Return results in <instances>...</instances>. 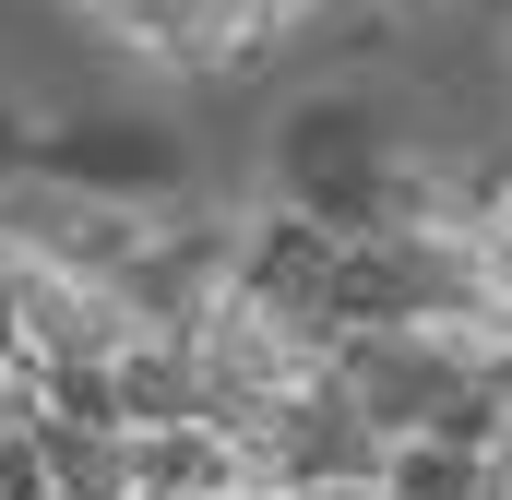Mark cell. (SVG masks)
I'll return each instance as SVG.
<instances>
[{
  "mask_svg": "<svg viewBox=\"0 0 512 500\" xmlns=\"http://www.w3.org/2000/svg\"><path fill=\"white\" fill-rule=\"evenodd\" d=\"M322 334H477V346H501V239H453V227L346 239L334 286H322Z\"/></svg>",
  "mask_w": 512,
  "mask_h": 500,
  "instance_id": "6da1fadb",
  "label": "cell"
},
{
  "mask_svg": "<svg viewBox=\"0 0 512 500\" xmlns=\"http://www.w3.org/2000/svg\"><path fill=\"white\" fill-rule=\"evenodd\" d=\"M24 179H48V191H72V203H120V215H179L191 203V143L167 120H120V108H96V120H48L24 143Z\"/></svg>",
  "mask_w": 512,
  "mask_h": 500,
  "instance_id": "7a4b0ae2",
  "label": "cell"
},
{
  "mask_svg": "<svg viewBox=\"0 0 512 500\" xmlns=\"http://www.w3.org/2000/svg\"><path fill=\"white\" fill-rule=\"evenodd\" d=\"M501 346H477V334H334V358L322 381L346 393V417L370 429V441H417L441 405H453V381L489 370Z\"/></svg>",
  "mask_w": 512,
  "mask_h": 500,
  "instance_id": "3957f363",
  "label": "cell"
},
{
  "mask_svg": "<svg viewBox=\"0 0 512 500\" xmlns=\"http://www.w3.org/2000/svg\"><path fill=\"white\" fill-rule=\"evenodd\" d=\"M393 143H405V131H393L382 96H346V84H334V96H298V108L274 120V191H310V179L382 167Z\"/></svg>",
  "mask_w": 512,
  "mask_h": 500,
  "instance_id": "277c9868",
  "label": "cell"
},
{
  "mask_svg": "<svg viewBox=\"0 0 512 500\" xmlns=\"http://www.w3.org/2000/svg\"><path fill=\"white\" fill-rule=\"evenodd\" d=\"M334 250L310 215H286V203H262L251 227H239V298L251 310H286V322H322V286H334Z\"/></svg>",
  "mask_w": 512,
  "mask_h": 500,
  "instance_id": "5b68a950",
  "label": "cell"
},
{
  "mask_svg": "<svg viewBox=\"0 0 512 500\" xmlns=\"http://www.w3.org/2000/svg\"><path fill=\"white\" fill-rule=\"evenodd\" d=\"M131 48H155V60H179V72L215 84V72H262L274 24H262V0H155Z\"/></svg>",
  "mask_w": 512,
  "mask_h": 500,
  "instance_id": "8992f818",
  "label": "cell"
},
{
  "mask_svg": "<svg viewBox=\"0 0 512 500\" xmlns=\"http://www.w3.org/2000/svg\"><path fill=\"white\" fill-rule=\"evenodd\" d=\"M120 429H167V417H203V358H191V334H131L120 358Z\"/></svg>",
  "mask_w": 512,
  "mask_h": 500,
  "instance_id": "52a82bcc",
  "label": "cell"
},
{
  "mask_svg": "<svg viewBox=\"0 0 512 500\" xmlns=\"http://www.w3.org/2000/svg\"><path fill=\"white\" fill-rule=\"evenodd\" d=\"M131 489H179V500H215L239 489V453L203 429V417H167V429H131Z\"/></svg>",
  "mask_w": 512,
  "mask_h": 500,
  "instance_id": "ba28073f",
  "label": "cell"
},
{
  "mask_svg": "<svg viewBox=\"0 0 512 500\" xmlns=\"http://www.w3.org/2000/svg\"><path fill=\"white\" fill-rule=\"evenodd\" d=\"M36 453H48V500H131V429H60V417H36Z\"/></svg>",
  "mask_w": 512,
  "mask_h": 500,
  "instance_id": "9c48e42d",
  "label": "cell"
},
{
  "mask_svg": "<svg viewBox=\"0 0 512 500\" xmlns=\"http://www.w3.org/2000/svg\"><path fill=\"white\" fill-rule=\"evenodd\" d=\"M382 489L393 500H512L501 489V453H453V441H393Z\"/></svg>",
  "mask_w": 512,
  "mask_h": 500,
  "instance_id": "30bf717a",
  "label": "cell"
},
{
  "mask_svg": "<svg viewBox=\"0 0 512 500\" xmlns=\"http://www.w3.org/2000/svg\"><path fill=\"white\" fill-rule=\"evenodd\" d=\"M0 500H48V453H36V429H0Z\"/></svg>",
  "mask_w": 512,
  "mask_h": 500,
  "instance_id": "8fae6325",
  "label": "cell"
},
{
  "mask_svg": "<svg viewBox=\"0 0 512 500\" xmlns=\"http://www.w3.org/2000/svg\"><path fill=\"white\" fill-rule=\"evenodd\" d=\"M24 143H36V131H24L12 108H0V179H24Z\"/></svg>",
  "mask_w": 512,
  "mask_h": 500,
  "instance_id": "7c38bea8",
  "label": "cell"
},
{
  "mask_svg": "<svg viewBox=\"0 0 512 500\" xmlns=\"http://www.w3.org/2000/svg\"><path fill=\"white\" fill-rule=\"evenodd\" d=\"M84 12H96V24H120V36H143V12H155V0H84Z\"/></svg>",
  "mask_w": 512,
  "mask_h": 500,
  "instance_id": "4fadbf2b",
  "label": "cell"
},
{
  "mask_svg": "<svg viewBox=\"0 0 512 500\" xmlns=\"http://www.w3.org/2000/svg\"><path fill=\"white\" fill-rule=\"evenodd\" d=\"M286 500H393L382 477H346V489H286Z\"/></svg>",
  "mask_w": 512,
  "mask_h": 500,
  "instance_id": "5bb4252c",
  "label": "cell"
},
{
  "mask_svg": "<svg viewBox=\"0 0 512 500\" xmlns=\"http://www.w3.org/2000/svg\"><path fill=\"white\" fill-rule=\"evenodd\" d=\"M215 500H286V489H262V477H239V489H215Z\"/></svg>",
  "mask_w": 512,
  "mask_h": 500,
  "instance_id": "9a60e30c",
  "label": "cell"
},
{
  "mask_svg": "<svg viewBox=\"0 0 512 500\" xmlns=\"http://www.w3.org/2000/svg\"><path fill=\"white\" fill-rule=\"evenodd\" d=\"M131 500H179V489H131Z\"/></svg>",
  "mask_w": 512,
  "mask_h": 500,
  "instance_id": "2e32d148",
  "label": "cell"
}]
</instances>
